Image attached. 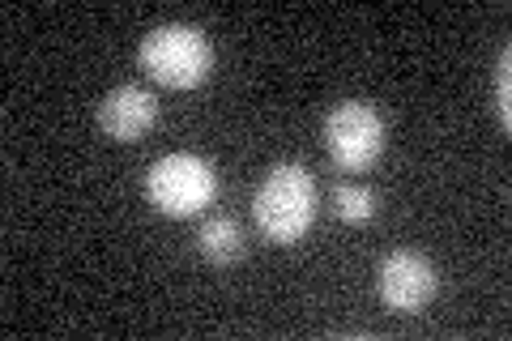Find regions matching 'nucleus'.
<instances>
[{"label": "nucleus", "instance_id": "obj_1", "mask_svg": "<svg viewBox=\"0 0 512 341\" xmlns=\"http://www.w3.org/2000/svg\"><path fill=\"white\" fill-rule=\"evenodd\" d=\"M316 205H320V188L312 180L308 167L299 162H278L265 171L261 188L252 197V214H256V231L278 248H291L316 222Z\"/></svg>", "mask_w": 512, "mask_h": 341}, {"label": "nucleus", "instance_id": "obj_2", "mask_svg": "<svg viewBox=\"0 0 512 341\" xmlns=\"http://www.w3.org/2000/svg\"><path fill=\"white\" fill-rule=\"evenodd\" d=\"M141 69L146 77H154L158 86L167 90H192L201 86L214 69V47L205 39L201 26H188V22H167V26H154L146 39H141Z\"/></svg>", "mask_w": 512, "mask_h": 341}, {"label": "nucleus", "instance_id": "obj_3", "mask_svg": "<svg viewBox=\"0 0 512 341\" xmlns=\"http://www.w3.org/2000/svg\"><path fill=\"white\" fill-rule=\"evenodd\" d=\"M146 201L167 218H197L218 201V171L210 158L175 150L146 171Z\"/></svg>", "mask_w": 512, "mask_h": 341}, {"label": "nucleus", "instance_id": "obj_4", "mask_svg": "<svg viewBox=\"0 0 512 341\" xmlns=\"http://www.w3.org/2000/svg\"><path fill=\"white\" fill-rule=\"evenodd\" d=\"M320 141L342 171H363L384 154V116L372 103L346 99L329 107L325 124H320Z\"/></svg>", "mask_w": 512, "mask_h": 341}, {"label": "nucleus", "instance_id": "obj_5", "mask_svg": "<svg viewBox=\"0 0 512 341\" xmlns=\"http://www.w3.org/2000/svg\"><path fill=\"white\" fill-rule=\"evenodd\" d=\"M376 290H380V303L389 307V312L419 316V312H427V307H431V299H436L440 273H436V265H431L423 252L393 248L380 261V269H376Z\"/></svg>", "mask_w": 512, "mask_h": 341}, {"label": "nucleus", "instance_id": "obj_6", "mask_svg": "<svg viewBox=\"0 0 512 341\" xmlns=\"http://www.w3.org/2000/svg\"><path fill=\"white\" fill-rule=\"evenodd\" d=\"M158 124V99L146 86H116L99 103V128L111 141L133 145Z\"/></svg>", "mask_w": 512, "mask_h": 341}, {"label": "nucleus", "instance_id": "obj_7", "mask_svg": "<svg viewBox=\"0 0 512 341\" xmlns=\"http://www.w3.org/2000/svg\"><path fill=\"white\" fill-rule=\"evenodd\" d=\"M197 248H201V256L210 265L227 269V265H235L239 256H244V231H239V222L231 214H210L201 222V231H197Z\"/></svg>", "mask_w": 512, "mask_h": 341}, {"label": "nucleus", "instance_id": "obj_8", "mask_svg": "<svg viewBox=\"0 0 512 341\" xmlns=\"http://www.w3.org/2000/svg\"><path fill=\"white\" fill-rule=\"evenodd\" d=\"M329 205H333V218L346 222V226H363V222L376 218V192L367 188V184H359V180L333 184Z\"/></svg>", "mask_w": 512, "mask_h": 341}, {"label": "nucleus", "instance_id": "obj_9", "mask_svg": "<svg viewBox=\"0 0 512 341\" xmlns=\"http://www.w3.org/2000/svg\"><path fill=\"white\" fill-rule=\"evenodd\" d=\"M495 116H500V128L508 133L512 128V47H504L500 60H495Z\"/></svg>", "mask_w": 512, "mask_h": 341}]
</instances>
